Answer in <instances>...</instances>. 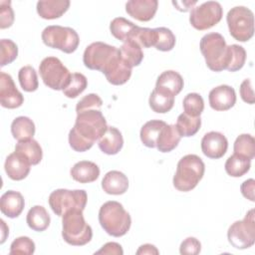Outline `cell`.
I'll use <instances>...</instances> for the list:
<instances>
[{
    "instance_id": "5",
    "label": "cell",
    "mask_w": 255,
    "mask_h": 255,
    "mask_svg": "<svg viewBox=\"0 0 255 255\" xmlns=\"http://www.w3.org/2000/svg\"><path fill=\"white\" fill-rule=\"evenodd\" d=\"M107 128V121L101 110H88L77 113L72 130L87 143L94 145V142L99 140Z\"/></svg>"
},
{
    "instance_id": "34",
    "label": "cell",
    "mask_w": 255,
    "mask_h": 255,
    "mask_svg": "<svg viewBox=\"0 0 255 255\" xmlns=\"http://www.w3.org/2000/svg\"><path fill=\"white\" fill-rule=\"evenodd\" d=\"M175 126L181 136H192L199 130L201 119L200 117H191L182 113L178 116Z\"/></svg>"
},
{
    "instance_id": "48",
    "label": "cell",
    "mask_w": 255,
    "mask_h": 255,
    "mask_svg": "<svg viewBox=\"0 0 255 255\" xmlns=\"http://www.w3.org/2000/svg\"><path fill=\"white\" fill-rule=\"evenodd\" d=\"M240 190L242 195L249 199L250 201L254 202L255 201V196H254V190H255V180L253 178H249L247 180H245L241 186H240Z\"/></svg>"
},
{
    "instance_id": "1",
    "label": "cell",
    "mask_w": 255,
    "mask_h": 255,
    "mask_svg": "<svg viewBox=\"0 0 255 255\" xmlns=\"http://www.w3.org/2000/svg\"><path fill=\"white\" fill-rule=\"evenodd\" d=\"M99 222L111 236L121 237L128 233L131 225L129 213L118 201H107L99 210Z\"/></svg>"
},
{
    "instance_id": "2",
    "label": "cell",
    "mask_w": 255,
    "mask_h": 255,
    "mask_svg": "<svg viewBox=\"0 0 255 255\" xmlns=\"http://www.w3.org/2000/svg\"><path fill=\"white\" fill-rule=\"evenodd\" d=\"M205 165L196 154H186L177 163L173 176V186L183 192L192 190L202 179Z\"/></svg>"
},
{
    "instance_id": "17",
    "label": "cell",
    "mask_w": 255,
    "mask_h": 255,
    "mask_svg": "<svg viewBox=\"0 0 255 255\" xmlns=\"http://www.w3.org/2000/svg\"><path fill=\"white\" fill-rule=\"evenodd\" d=\"M157 6V0H130L126 4V11L130 17L146 22L154 17Z\"/></svg>"
},
{
    "instance_id": "51",
    "label": "cell",
    "mask_w": 255,
    "mask_h": 255,
    "mask_svg": "<svg viewBox=\"0 0 255 255\" xmlns=\"http://www.w3.org/2000/svg\"><path fill=\"white\" fill-rule=\"evenodd\" d=\"M158 253L159 252H158L157 248L154 245H151V244H148V243L139 246V248L136 251L137 255H140V254H158Z\"/></svg>"
},
{
    "instance_id": "7",
    "label": "cell",
    "mask_w": 255,
    "mask_h": 255,
    "mask_svg": "<svg viewBox=\"0 0 255 255\" xmlns=\"http://www.w3.org/2000/svg\"><path fill=\"white\" fill-rule=\"evenodd\" d=\"M43 43L54 49H58L66 54L74 53L80 43L78 33L70 28L60 25H51L42 32Z\"/></svg>"
},
{
    "instance_id": "18",
    "label": "cell",
    "mask_w": 255,
    "mask_h": 255,
    "mask_svg": "<svg viewBox=\"0 0 255 255\" xmlns=\"http://www.w3.org/2000/svg\"><path fill=\"white\" fill-rule=\"evenodd\" d=\"M4 168L9 178L12 180H22L29 174L31 164L26 158L14 151L6 157Z\"/></svg>"
},
{
    "instance_id": "15",
    "label": "cell",
    "mask_w": 255,
    "mask_h": 255,
    "mask_svg": "<svg viewBox=\"0 0 255 255\" xmlns=\"http://www.w3.org/2000/svg\"><path fill=\"white\" fill-rule=\"evenodd\" d=\"M131 69L121 57L120 50L119 53L115 56V58L110 62V64L104 69L102 72L108 82L115 86H121L126 84L130 76Z\"/></svg>"
},
{
    "instance_id": "43",
    "label": "cell",
    "mask_w": 255,
    "mask_h": 255,
    "mask_svg": "<svg viewBox=\"0 0 255 255\" xmlns=\"http://www.w3.org/2000/svg\"><path fill=\"white\" fill-rule=\"evenodd\" d=\"M0 64L1 67H4L8 64H11L18 56V47L10 39H2L0 41Z\"/></svg>"
},
{
    "instance_id": "39",
    "label": "cell",
    "mask_w": 255,
    "mask_h": 255,
    "mask_svg": "<svg viewBox=\"0 0 255 255\" xmlns=\"http://www.w3.org/2000/svg\"><path fill=\"white\" fill-rule=\"evenodd\" d=\"M184 113L191 117H200L204 110L203 98L197 93L187 94L182 102Z\"/></svg>"
},
{
    "instance_id": "31",
    "label": "cell",
    "mask_w": 255,
    "mask_h": 255,
    "mask_svg": "<svg viewBox=\"0 0 255 255\" xmlns=\"http://www.w3.org/2000/svg\"><path fill=\"white\" fill-rule=\"evenodd\" d=\"M138 26L124 17L115 18L110 24L112 35L122 42H126L131 38Z\"/></svg>"
},
{
    "instance_id": "32",
    "label": "cell",
    "mask_w": 255,
    "mask_h": 255,
    "mask_svg": "<svg viewBox=\"0 0 255 255\" xmlns=\"http://www.w3.org/2000/svg\"><path fill=\"white\" fill-rule=\"evenodd\" d=\"M119 50L122 59L130 68L138 66L143 59V53L140 46L132 40H128L124 42Z\"/></svg>"
},
{
    "instance_id": "23",
    "label": "cell",
    "mask_w": 255,
    "mask_h": 255,
    "mask_svg": "<svg viewBox=\"0 0 255 255\" xmlns=\"http://www.w3.org/2000/svg\"><path fill=\"white\" fill-rule=\"evenodd\" d=\"M72 178L80 183H90L98 179L100 175L99 166L89 160H81L74 164L70 170Z\"/></svg>"
},
{
    "instance_id": "37",
    "label": "cell",
    "mask_w": 255,
    "mask_h": 255,
    "mask_svg": "<svg viewBox=\"0 0 255 255\" xmlns=\"http://www.w3.org/2000/svg\"><path fill=\"white\" fill-rule=\"evenodd\" d=\"M228 65L226 70L229 72H236L243 68L246 61V51L240 45L228 46Z\"/></svg>"
},
{
    "instance_id": "38",
    "label": "cell",
    "mask_w": 255,
    "mask_h": 255,
    "mask_svg": "<svg viewBox=\"0 0 255 255\" xmlns=\"http://www.w3.org/2000/svg\"><path fill=\"white\" fill-rule=\"evenodd\" d=\"M18 80L25 92H35L39 87L38 77L32 66H24L19 70Z\"/></svg>"
},
{
    "instance_id": "11",
    "label": "cell",
    "mask_w": 255,
    "mask_h": 255,
    "mask_svg": "<svg viewBox=\"0 0 255 255\" xmlns=\"http://www.w3.org/2000/svg\"><path fill=\"white\" fill-rule=\"evenodd\" d=\"M222 16L223 9L220 3L216 1H207L191 10L189 22L194 29L203 31L218 24Z\"/></svg>"
},
{
    "instance_id": "46",
    "label": "cell",
    "mask_w": 255,
    "mask_h": 255,
    "mask_svg": "<svg viewBox=\"0 0 255 255\" xmlns=\"http://www.w3.org/2000/svg\"><path fill=\"white\" fill-rule=\"evenodd\" d=\"M200 250H201V244L199 240H197L195 237H187L181 242L179 247L180 254L196 255V254H199Z\"/></svg>"
},
{
    "instance_id": "21",
    "label": "cell",
    "mask_w": 255,
    "mask_h": 255,
    "mask_svg": "<svg viewBox=\"0 0 255 255\" xmlns=\"http://www.w3.org/2000/svg\"><path fill=\"white\" fill-rule=\"evenodd\" d=\"M98 145L106 154H117L124 145L122 132L115 127H108L105 133L99 138Z\"/></svg>"
},
{
    "instance_id": "44",
    "label": "cell",
    "mask_w": 255,
    "mask_h": 255,
    "mask_svg": "<svg viewBox=\"0 0 255 255\" xmlns=\"http://www.w3.org/2000/svg\"><path fill=\"white\" fill-rule=\"evenodd\" d=\"M102 105L103 101L97 94H88L78 102L76 112L80 113L88 110H101Z\"/></svg>"
},
{
    "instance_id": "52",
    "label": "cell",
    "mask_w": 255,
    "mask_h": 255,
    "mask_svg": "<svg viewBox=\"0 0 255 255\" xmlns=\"http://www.w3.org/2000/svg\"><path fill=\"white\" fill-rule=\"evenodd\" d=\"M0 222H1V230H2V238H1V243H4L5 242V240H6V237H7V235H8V233H9V229H8V227L6 226V224H5V222H4V220H0Z\"/></svg>"
},
{
    "instance_id": "24",
    "label": "cell",
    "mask_w": 255,
    "mask_h": 255,
    "mask_svg": "<svg viewBox=\"0 0 255 255\" xmlns=\"http://www.w3.org/2000/svg\"><path fill=\"white\" fill-rule=\"evenodd\" d=\"M183 85L184 82L182 77L177 72L168 70L162 72L158 76L155 84V89L164 91L175 97L181 92Z\"/></svg>"
},
{
    "instance_id": "33",
    "label": "cell",
    "mask_w": 255,
    "mask_h": 255,
    "mask_svg": "<svg viewBox=\"0 0 255 255\" xmlns=\"http://www.w3.org/2000/svg\"><path fill=\"white\" fill-rule=\"evenodd\" d=\"M251 166V160L242 155L233 153L225 161V171L232 177H241L247 173Z\"/></svg>"
},
{
    "instance_id": "35",
    "label": "cell",
    "mask_w": 255,
    "mask_h": 255,
    "mask_svg": "<svg viewBox=\"0 0 255 255\" xmlns=\"http://www.w3.org/2000/svg\"><path fill=\"white\" fill-rule=\"evenodd\" d=\"M234 153L253 159L255 156V139L249 133L240 134L234 141L233 145Z\"/></svg>"
},
{
    "instance_id": "25",
    "label": "cell",
    "mask_w": 255,
    "mask_h": 255,
    "mask_svg": "<svg viewBox=\"0 0 255 255\" xmlns=\"http://www.w3.org/2000/svg\"><path fill=\"white\" fill-rule=\"evenodd\" d=\"M181 137L175 125L166 124L158 135L156 148L161 152H169L178 145Z\"/></svg>"
},
{
    "instance_id": "9",
    "label": "cell",
    "mask_w": 255,
    "mask_h": 255,
    "mask_svg": "<svg viewBox=\"0 0 255 255\" xmlns=\"http://www.w3.org/2000/svg\"><path fill=\"white\" fill-rule=\"evenodd\" d=\"M39 72L43 83L56 91H63L70 83L72 76L70 71L56 57L43 59L39 66Z\"/></svg>"
},
{
    "instance_id": "47",
    "label": "cell",
    "mask_w": 255,
    "mask_h": 255,
    "mask_svg": "<svg viewBox=\"0 0 255 255\" xmlns=\"http://www.w3.org/2000/svg\"><path fill=\"white\" fill-rule=\"evenodd\" d=\"M240 96L241 99L249 104V105H253L255 102V98H254V92H253V88H252V84H251V80L250 79H245L241 85H240Z\"/></svg>"
},
{
    "instance_id": "36",
    "label": "cell",
    "mask_w": 255,
    "mask_h": 255,
    "mask_svg": "<svg viewBox=\"0 0 255 255\" xmlns=\"http://www.w3.org/2000/svg\"><path fill=\"white\" fill-rule=\"evenodd\" d=\"M155 30V40H154V46L156 50L162 51V52H167L173 49L175 46V36L169 30L168 28L165 27H159V28H154Z\"/></svg>"
},
{
    "instance_id": "4",
    "label": "cell",
    "mask_w": 255,
    "mask_h": 255,
    "mask_svg": "<svg viewBox=\"0 0 255 255\" xmlns=\"http://www.w3.org/2000/svg\"><path fill=\"white\" fill-rule=\"evenodd\" d=\"M200 51L206 66L213 72L226 70L228 65V46L224 37L219 33H208L200 40Z\"/></svg>"
},
{
    "instance_id": "10",
    "label": "cell",
    "mask_w": 255,
    "mask_h": 255,
    "mask_svg": "<svg viewBox=\"0 0 255 255\" xmlns=\"http://www.w3.org/2000/svg\"><path fill=\"white\" fill-rule=\"evenodd\" d=\"M229 243L236 249H247L255 243L254 209H250L242 220L235 221L227 231Z\"/></svg>"
},
{
    "instance_id": "49",
    "label": "cell",
    "mask_w": 255,
    "mask_h": 255,
    "mask_svg": "<svg viewBox=\"0 0 255 255\" xmlns=\"http://www.w3.org/2000/svg\"><path fill=\"white\" fill-rule=\"evenodd\" d=\"M95 254H115V255H123L124 251L122 246L117 242H108L106 243L100 250H98Z\"/></svg>"
},
{
    "instance_id": "29",
    "label": "cell",
    "mask_w": 255,
    "mask_h": 255,
    "mask_svg": "<svg viewBox=\"0 0 255 255\" xmlns=\"http://www.w3.org/2000/svg\"><path fill=\"white\" fill-rule=\"evenodd\" d=\"M11 133L18 141L31 139L35 134V124L28 117H17L11 124Z\"/></svg>"
},
{
    "instance_id": "19",
    "label": "cell",
    "mask_w": 255,
    "mask_h": 255,
    "mask_svg": "<svg viewBox=\"0 0 255 255\" xmlns=\"http://www.w3.org/2000/svg\"><path fill=\"white\" fill-rule=\"evenodd\" d=\"M25 206L23 195L15 190H8L0 198V210L9 218L18 217Z\"/></svg>"
},
{
    "instance_id": "8",
    "label": "cell",
    "mask_w": 255,
    "mask_h": 255,
    "mask_svg": "<svg viewBox=\"0 0 255 255\" xmlns=\"http://www.w3.org/2000/svg\"><path fill=\"white\" fill-rule=\"evenodd\" d=\"M88 200L87 192L84 189H56L49 195V205L53 212L62 217L66 212L80 209L83 210L86 207Z\"/></svg>"
},
{
    "instance_id": "45",
    "label": "cell",
    "mask_w": 255,
    "mask_h": 255,
    "mask_svg": "<svg viewBox=\"0 0 255 255\" xmlns=\"http://www.w3.org/2000/svg\"><path fill=\"white\" fill-rule=\"evenodd\" d=\"M13 22L14 12L11 7V1H0V28H9Z\"/></svg>"
},
{
    "instance_id": "3",
    "label": "cell",
    "mask_w": 255,
    "mask_h": 255,
    "mask_svg": "<svg viewBox=\"0 0 255 255\" xmlns=\"http://www.w3.org/2000/svg\"><path fill=\"white\" fill-rule=\"evenodd\" d=\"M62 236L73 246H83L92 240L93 230L86 222L83 210L74 209L62 216Z\"/></svg>"
},
{
    "instance_id": "22",
    "label": "cell",
    "mask_w": 255,
    "mask_h": 255,
    "mask_svg": "<svg viewBox=\"0 0 255 255\" xmlns=\"http://www.w3.org/2000/svg\"><path fill=\"white\" fill-rule=\"evenodd\" d=\"M70 7L69 0H44L37 2L38 15L47 20H53L60 18L64 13L68 11Z\"/></svg>"
},
{
    "instance_id": "41",
    "label": "cell",
    "mask_w": 255,
    "mask_h": 255,
    "mask_svg": "<svg viewBox=\"0 0 255 255\" xmlns=\"http://www.w3.org/2000/svg\"><path fill=\"white\" fill-rule=\"evenodd\" d=\"M129 40L134 41L140 48H150L154 46L155 40V30L154 28H142L137 27L133 35Z\"/></svg>"
},
{
    "instance_id": "27",
    "label": "cell",
    "mask_w": 255,
    "mask_h": 255,
    "mask_svg": "<svg viewBox=\"0 0 255 255\" xmlns=\"http://www.w3.org/2000/svg\"><path fill=\"white\" fill-rule=\"evenodd\" d=\"M26 221L32 230L41 232L49 227L51 218L44 206L35 205L28 211Z\"/></svg>"
},
{
    "instance_id": "50",
    "label": "cell",
    "mask_w": 255,
    "mask_h": 255,
    "mask_svg": "<svg viewBox=\"0 0 255 255\" xmlns=\"http://www.w3.org/2000/svg\"><path fill=\"white\" fill-rule=\"evenodd\" d=\"M196 0L194 1H172V4L176 7L177 10L182 11V12H186L190 9V7H192L193 5L196 4Z\"/></svg>"
},
{
    "instance_id": "6",
    "label": "cell",
    "mask_w": 255,
    "mask_h": 255,
    "mask_svg": "<svg viewBox=\"0 0 255 255\" xmlns=\"http://www.w3.org/2000/svg\"><path fill=\"white\" fill-rule=\"evenodd\" d=\"M230 35L239 42H247L254 35L253 12L244 6L231 8L226 16Z\"/></svg>"
},
{
    "instance_id": "16",
    "label": "cell",
    "mask_w": 255,
    "mask_h": 255,
    "mask_svg": "<svg viewBox=\"0 0 255 255\" xmlns=\"http://www.w3.org/2000/svg\"><path fill=\"white\" fill-rule=\"evenodd\" d=\"M208 101L210 107L214 111H227L236 103L235 90L228 85H220L215 87L209 92Z\"/></svg>"
},
{
    "instance_id": "12",
    "label": "cell",
    "mask_w": 255,
    "mask_h": 255,
    "mask_svg": "<svg viewBox=\"0 0 255 255\" xmlns=\"http://www.w3.org/2000/svg\"><path fill=\"white\" fill-rule=\"evenodd\" d=\"M118 53L119 49L114 46L104 42H94L85 49L83 62L88 69L103 72Z\"/></svg>"
},
{
    "instance_id": "13",
    "label": "cell",
    "mask_w": 255,
    "mask_h": 255,
    "mask_svg": "<svg viewBox=\"0 0 255 255\" xmlns=\"http://www.w3.org/2000/svg\"><path fill=\"white\" fill-rule=\"evenodd\" d=\"M24 103L23 95L16 88L12 77L1 72L0 74V104L6 109H16Z\"/></svg>"
},
{
    "instance_id": "26",
    "label": "cell",
    "mask_w": 255,
    "mask_h": 255,
    "mask_svg": "<svg viewBox=\"0 0 255 255\" xmlns=\"http://www.w3.org/2000/svg\"><path fill=\"white\" fill-rule=\"evenodd\" d=\"M15 151L26 158L31 165L38 164L43 157V151L40 143L33 138L18 141L15 145Z\"/></svg>"
},
{
    "instance_id": "14",
    "label": "cell",
    "mask_w": 255,
    "mask_h": 255,
    "mask_svg": "<svg viewBox=\"0 0 255 255\" xmlns=\"http://www.w3.org/2000/svg\"><path fill=\"white\" fill-rule=\"evenodd\" d=\"M227 147V138L219 131H209L201 139V150L203 154L212 159L221 158L226 153Z\"/></svg>"
},
{
    "instance_id": "40",
    "label": "cell",
    "mask_w": 255,
    "mask_h": 255,
    "mask_svg": "<svg viewBox=\"0 0 255 255\" xmlns=\"http://www.w3.org/2000/svg\"><path fill=\"white\" fill-rule=\"evenodd\" d=\"M87 86H88L87 78L81 73H74L71 76L70 83L63 90V93L67 98L75 99L86 90Z\"/></svg>"
},
{
    "instance_id": "20",
    "label": "cell",
    "mask_w": 255,
    "mask_h": 255,
    "mask_svg": "<svg viewBox=\"0 0 255 255\" xmlns=\"http://www.w3.org/2000/svg\"><path fill=\"white\" fill-rule=\"evenodd\" d=\"M103 190L112 195L124 194L128 188V179L125 173L119 170L107 172L102 180Z\"/></svg>"
},
{
    "instance_id": "42",
    "label": "cell",
    "mask_w": 255,
    "mask_h": 255,
    "mask_svg": "<svg viewBox=\"0 0 255 255\" xmlns=\"http://www.w3.org/2000/svg\"><path fill=\"white\" fill-rule=\"evenodd\" d=\"M35 252V243L34 241L27 236H20L16 238L10 246V255L24 254L31 255Z\"/></svg>"
},
{
    "instance_id": "28",
    "label": "cell",
    "mask_w": 255,
    "mask_h": 255,
    "mask_svg": "<svg viewBox=\"0 0 255 255\" xmlns=\"http://www.w3.org/2000/svg\"><path fill=\"white\" fill-rule=\"evenodd\" d=\"M165 125H166L165 122L159 121V120H151L146 122L141 127L140 132H139L140 140L143 143V145L150 148L156 147V141H157L158 135Z\"/></svg>"
},
{
    "instance_id": "30",
    "label": "cell",
    "mask_w": 255,
    "mask_h": 255,
    "mask_svg": "<svg viewBox=\"0 0 255 255\" xmlns=\"http://www.w3.org/2000/svg\"><path fill=\"white\" fill-rule=\"evenodd\" d=\"M148 104L153 112L157 114H165L173 108L174 96L154 88L149 96Z\"/></svg>"
}]
</instances>
